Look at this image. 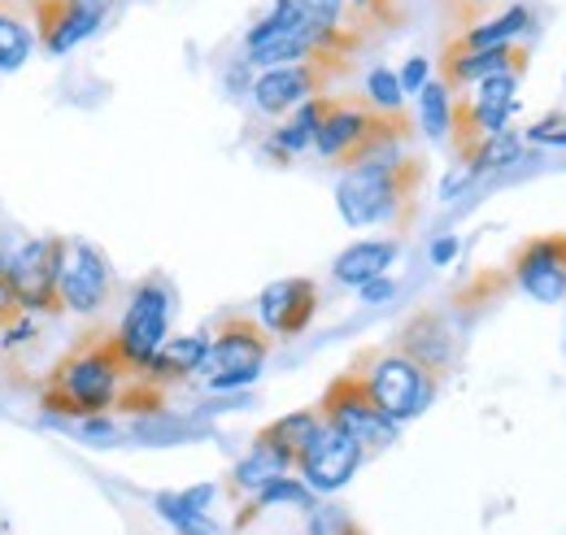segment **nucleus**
Instances as JSON below:
<instances>
[{
	"label": "nucleus",
	"mask_w": 566,
	"mask_h": 535,
	"mask_svg": "<svg viewBox=\"0 0 566 535\" xmlns=\"http://www.w3.org/2000/svg\"><path fill=\"white\" fill-rule=\"evenodd\" d=\"M423 157L415 153H392L379 161H357L336 183V209L349 227H406L419 209V188H423Z\"/></svg>",
	"instance_id": "obj_1"
},
{
	"label": "nucleus",
	"mask_w": 566,
	"mask_h": 535,
	"mask_svg": "<svg viewBox=\"0 0 566 535\" xmlns=\"http://www.w3.org/2000/svg\"><path fill=\"white\" fill-rule=\"evenodd\" d=\"M132 370L109 335H92L83 339L74 353H66L44 388V409L57 413V418H96V413H109L123 388H127Z\"/></svg>",
	"instance_id": "obj_2"
},
{
	"label": "nucleus",
	"mask_w": 566,
	"mask_h": 535,
	"mask_svg": "<svg viewBox=\"0 0 566 535\" xmlns=\"http://www.w3.org/2000/svg\"><path fill=\"white\" fill-rule=\"evenodd\" d=\"M354 370L361 375L370 401L379 405L397 427L419 418L427 405L436 401L440 384H444L431 370H423L415 357H406L401 348H370V353L357 357Z\"/></svg>",
	"instance_id": "obj_3"
},
{
	"label": "nucleus",
	"mask_w": 566,
	"mask_h": 535,
	"mask_svg": "<svg viewBox=\"0 0 566 535\" xmlns=\"http://www.w3.org/2000/svg\"><path fill=\"white\" fill-rule=\"evenodd\" d=\"M266 357H271V335L262 332V323L235 314V318H222L218 332L210 335V357L201 375L213 392H235L262 379Z\"/></svg>",
	"instance_id": "obj_4"
},
{
	"label": "nucleus",
	"mask_w": 566,
	"mask_h": 535,
	"mask_svg": "<svg viewBox=\"0 0 566 535\" xmlns=\"http://www.w3.org/2000/svg\"><path fill=\"white\" fill-rule=\"evenodd\" d=\"M354 70V57H340V53H314L305 62H292V66L275 70H258V78L249 83L253 92V105L266 114V118H283L292 114L296 105H305L310 96H323L336 78H345Z\"/></svg>",
	"instance_id": "obj_5"
},
{
	"label": "nucleus",
	"mask_w": 566,
	"mask_h": 535,
	"mask_svg": "<svg viewBox=\"0 0 566 535\" xmlns=\"http://www.w3.org/2000/svg\"><path fill=\"white\" fill-rule=\"evenodd\" d=\"M314 409H318V418H323L327 427H336V431H345L349 440H357L366 458L379 453V449H388V444L397 440V422L370 401V392H366V384H361V375H357L354 366L327 384L323 401L314 405Z\"/></svg>",
	"instance_id": "obj_6"
},
{
	"label": "nucleus",
	"mask_w": 566,
	"mask_h": 535,
	"mask_svg": "<svg viewBox=\"0 0 566 535\" xmlns=\"http://www.w3.org/2000/svg\"><path fill=\"white\" fill-rule=\"evenodd\" d=\"M62 262H66L62 235H35L4 258L22 314H62V296H57Z\"/></svg>",
	"instance_id": "obj_7"
},
{
	"label": "nucleus",
	"mask_w": 566,
	"mask_h": 535,
	"mask_svg": "<svg viewBox=\"0 0 566 535\" xmlns=\"http://www.w3.org/2000/svg\"><path fill=\"white\" fill-rule=\"evenodd\" d=\"M170 314H175V301H170V287L161 279H144L140 287L132 292L127 314H123V323L114 332V344H118V353H123L132 375H140L148 366V357L166 344Z\"/></svg>",
	"instance_id": "obj_8"
},
{
	"label": "nucleus",
	"mask_w": 566,
	"mask_h": 535,
	"mask_svg": "<svg viewBox=\"0 0 566 535\" xmlns=\"http://www.w3.org/2000/svg\"><path fill=\"white\" fill-rule=\"evenodd\" d=\"M114 4L118 0H31L40 49L53 53V57H66L87 35L101 31V22Z\"/></svg>",
	"instance_id": "obj_9"
},
{
	"label": "nucleus",
	"mask_w": 566,
	"mask_h": 535,
	"mask_svg": "<svg viewBox=\"0 0 566 535\" xmlns=\"http://www.w3.org/2000/svg\"><path fill=\"white\" fill-rule=\"evenodd\" d=\"M109 292H114V279H109V262L101 258V249L87 240H66V262H62V283H57L62 314L92 318L105 310Z\"/></svg>",
	"instance_id": "obj_10"
},
{
	"label": "nucleus",
	"mask_w": 566,
	"mask_h": 535,
	"mask_svg": "<svg viewBox=\"0 0 566 535\" xmlns=\"http://www.w3.org/2000/svg\"><path fill=\"white\" fill-rule=\"evenodd\" d=\"M361 462H366L361 444L349 440L345 431H336V427L323 422V431L314 436V444L296 458V470H301V483H305L310 492L332 496V492H340L357 470H361Z\"/></svg>",
	"instance_id": "obj_11"
},
{
	"label": "nucleus",
	"mask_w": 566,
	"mask_h": 535,
	"mask_svg": "<svg viewBox=\"0 0 566 535\" xmlns=\"http://www.w3.org/2000/svg\"><path fill=\"white\" fill-rule=\"evenodd\" d=\"M514 283L545 305L566 301V231H549V235H532L518 253H514Z\"/></svg>",
	"instance_id": "obj_12"
},
{
	"label": "nucleus",
	"mask_w": 566,
	"mask_h": 535,
	"mask_svg": "<svg viewBox=\"0 0 566 535\" xmlns=\"http://www.w3.org/2000/svg\"><path fill=\"white\" fill-rule=\"evenodd\" d=\"M323 296H318V283L305 279V274H292V279H280L271 283L262 296H258V323L271 339H292L301 335L314 314H318Z\"/></svg>",
	"instance_id": "obj_13"
},
{
	"label": "nucleus",
	"mask_w": 566,
	"mask_h": 535,
	"mask_svg": "<svg viewBox=\"0 0 566 535\" xmlns=\"http://www.w3.org/2000/svg\"><path fill=\"white\" fill-rule=\"evenodd\" d=\"M392 348H401L406 357H415V361H419L423 370H431L436 379H444V375L453 370V357H458L453 332H449V323H444L436 310H419V314L401 327Z\"/></svg>",
	"instance_id": "obj_14"
},
{
	"label": "nucleus",
	"mask_w": 566,
	"mask_h": 535,
	"mask_svg": "<svg viewBox=\"0 0 566 535\" xmlns=\"http://www.w3.org/2000/svg\"><path fill=\"white\" fill-rule=\"evenodd\" d=\"M206 357H210V332L175 335V339H166V344H161V348L148 357V366H144L136 379L153 384V388H166V384H184V379L201 375Z\"/></svg>",
	"instance_id": "obj_15"
},
{
	"label": "nucleus",
	"mask_w": 566,
	"mask_h": 535,
	"mask_svg": "<svg viewBox=\"0 0 566 535\" xmlns=\"http://www.w3.org/2000/svg\"><path fill=\"white\" fill-rule=\"evenodd\" d=\"M532 62V53L523 44H501L484 53H440V74L449 87H471L489 74H523Z\"/></svg>",
	"instance_id": "obj_16"
},
{
	"label": "nucleus",
	"mask_w": 566,
	"mask_h": 535,
	"mask_svg": "<svg viewBox=\"0 0 566 535\" xmlns=\"http://www.w3.org/2000/svg\"><path fill=\"white\" fill-rule=\"evenodd\" d=\"M532 27V9L527 4H510L501 9L489 22H475L467 31H458V40H449L444 53H484V49H501V44H514L523 31Z\"/></svg>",
	"instance_id": "obj_17"
},
{
	"label": "nucleus",
	"mask_w": 566,
	"mask_h": 535,
	"mask_svg": "<svg viewBox=\"0 0 566 535\" xmlns=\"http://www.w3.org/2000/svg\"><path fill=\"white\" fill-rule=\"evenodd\" d=\"M327 109H332V96H327V92H323V96H310L305 105H296V109H292V118H287L280 132L266 139V153H271L275 161H287V157L305 153V148L314 144L318 127H323Z\"/></svg>",
	"instance_id": "obj_18"
},
{
	"label": "nucleus",
	"mask_w": 566,
	"mask_h": 535,
	"mask_svg": "<svg viewBox=\"0 0 566 535\" xmlns=\"http://www.w3.org/2000/svg\"><path fill=\"white\" fill-rule=\"evenodd\" d=\"M397 258H401V244H397V240H357V244H349V249L336 258L332 274H336L340 283H349V287H361V283L388 274Z\"/></svg>",
	"instance_id": "obj_19"
},
{
	"label": "nucleus",
	"mask_w": 566,
	"mask_h": 535,
	"mask_svg": "<svg viewBox=\"0 0 566 535\" xmlns=\"http://www.w3.org/2000/svg\"><path fill=\"white\" fill-rule=\"evenodd\" d=\"M292 466H296V462H292V458L283 453L280 444H271V440H266V436L258 431L253 449H249V453H244V458H240V462L231 466V487H235V492H249V496H253V492H262L266 483L283 479V474H287Z\"/></svg>",
	"instance_id": "obj_20"
},
{
	"label": "nucleus",
	"mask_w": 566,
	"mask_h": 535,
	"mask_svg": "<svg viewBox=\"0 0 566 535\" xmlns=\"http://www.w3.org/2000/svg\"><path fill=\"white\" fill-rule=\"evenodd\" d=\"M323 431V418H318V409H296V413H283L275 418L271 427H262V436L271 440V444H280L283 453L296 462L310 444H314V436Z\"/></svg>",
	"instance_id": "obj_21"
},
{
	"label": "nucleus",
	"mask_w": 566,
	"mask_h": 535,
	"mask_svg": "<svg viewBox=\"0 0 566 535\" xmlns=\"http://www.w3.org/2000/svg\"><path fill=\"white\" fill-rule=\"evenodd\" d=\"M318 505V492H310L301 479L283 474L275 483H266L262 492H253V501L240 510V514H266V510H296V514H310Z\"/></svg>",
	"instance_id": "obj_22"
},
{
	"label": "nucleus",
	"mask_w": 566,
	"mask_h": 535,
	"mask_svg": "<svg viewBox=\"0 0 566 535\" xmlns=\"http://www.w3.org/2000/svg\"><path fill=\"white\" fill-rule=\"evenodd\" d=\"M31 49H35V27L18 9L0 4V74H13V70L27 66Z\"/></svg>",
	"instance_id": "obj_23"
},
{
	"label": "nucleus",
	"mask_w": 566,
	"mask_h": 535,
	"mask_svg": "<svg viewBox=\"0 0 566 535\" xmlns=\"http://www.w3.org/2000/svg\"><path fill=\"white\" fill-rule=\"evenodd\" d=\"M449 123H453V87L444 78H427L419 92V127L431 139H449Z\"/></svg>",
	"instance_id": "obj_24"
},
{
	"label": "nucleus",
	"mask_w": 566,
	"mask_h": 535,
	"mask_svg": "<svg viewBox=\"0 0 566 535\" xmlns=\"http://www.w3.org/2000/svg\"><path fill=\"white\" fill-rule=\"evenodd\" d=\"M523 157V135L514 132H496L493 139H484L471 157H467V175L475 179V175H493V170H505V166H514Z\"/></svg>",
	"instance_id": "obj_25"
},
{
	"label": "nucleus",
	"mask_w": 566,
	"mask_h": 535,
	"mask_svg": "<svg viewBox=\"0 0 566 535\" xmlns=\"http://www.w3.org/2000/svg\"><path fill=\"white\" fill-rule=\"evenodd\" d=\"M153 510H157L179 535H222V527L213 523L210 514L188 510V505L179 501V492H157V496H153Z\"/></svg>",
	"instance_id": "obj_26"
},
{
	"label": "nucleus",
	"mask_w": 566,
	"mask_h": 535,
	"mask_svg": "<svg viewBox=\"0 0 566 535\" xmlns=\"http://www.w3.org/2000/svg\"><path fill=\"white\" fill-rule=\"evenodd\" d=\"M518 78H523V74H489V78H480V83H475L471 101H475L480 109L514 114V109H518Z\"/></svg>",
	"instance_id": "obj_27"
},
{
	"label": "nucleus",
	"mask_w": 566,
	"mask_h": 535,
	"mask_svg": "<svg viewBox=\"0 0 566 535\" xmlns=\"http://www.w3.org/2000/svg\"><path fill=\"white\" fill-rule=\"evenodd\" d=\"M305 535H361V527L354 523V514L340 510L336 501H318L305 514Z\"/></svg>",
	"instance_id": "obj_28"
},
{
	"label": "nucleus",
	"mask_w": 566,
	"mask_h": 535,
	"mask_svg": "<svg viewBox=\"0 0 566 535\" xmlns=\"http://www.w3.org/2000/svg\"><path fill=\"white\" fill-rule=\"evenodd\" d=\"M366 101L379 109V114H406L401 109V101H406V92H401V83H397V74L392 70H370L366 74Z\"/></svg>",
	"instance_id": "obj_29"
},
{
	"label": "nucleus",
	"mask_w": 566,
	"mask_h": 535,
	"mask_svg": "<svg viewBox=\"0 0 566 535\" xmlns=\"http://www.w3.org/2000/svg\"><path fill=\"white\" fill-rule=\"evenodd\" d=\"M13 318H22V305H18V292H13L9 266H4V258H0V327H9Z\"/></svg>",
	"instance_id": "obj_30"
},
{
	"label": "nucleus",
	"mask_w": 566,
	"mask_h": 535,
	"mask_svg": "<svg viewBox=\"0 0 566 535\" xmlns=\"http://www.w3.org/2000/svg\"><path fill=\"white\" fill-rule=\"evenodd\" d=\"M431 78V62L427 57H410L401 74H397V83H401V92H423V83Z\"/></svg>",
	"instance_id": "obj_31"
},
{
	"label": "nucleus",
	"mask_w": 566,
	"mask_h": 535,
	"mask_svg": "<svg viewBox=\"0 0 566 535\" xmlns=\"http://www.w3.org/2000/svg\"><path fill=\"white\" fill-rule=\"evenodd\" d=\"M392 292H397V283L388 279V274H379V279H370V283H361V301L366 305H384V301H392Z\"/></svg>",
	"instance_id": "obj_32"
},
{
	"label": "nucleus",
	"mask_w": 566,
	"mask_h": 535,
	"mask_svg": "<svg viewBox=\"0 0 566 535\" xmlns=\"http://www.w3.org/2000/svg\"><path fill=\"white\" fill-rule=\"evenodd\" d=\"M213 496H218V483H197V487L179 492V501H184L188 510H201V514H210Z\"/></svg>",
	"instance_id": "obj_33"
},
{
	"label": "nucleus",
	"mask_w": 566,
	"mask_h": 535,
	"mask_svg": "<svg viewBox=\"0 0 566 535\" xmlns=\"http://www.w3.org/2000/svg\"><path fill=\"white\" fill-rule=\"evenodd\" d=\"M453 258H458V240H453V235H440V240L431 244V262H436V266H449Z\"/></svg>",
	"instance_id": "obj_34"
}]
</instances>
